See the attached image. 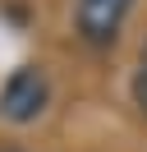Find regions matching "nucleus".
<instances>
[{"label": "nucleus", "instance_id": "nucleus-2", "mask_svg": "<svg viewBox=\"0 0 147 152\" xmlns=\"http://www.w3.org/2000/svg\"><path fill=\"white\" fill-rule=\"evenodd\" d=\"M129 14H133V0H74V37L87 51H110Z\"/></svg>", "mask_w": 147, "mask_h": 152}, {"label": "nucleus", "instance_id": "nucleus-3", "mask_svg": "<svg viewBox=\"0 0 147 152\" xmlns=\"http://www.w3.org/2000/svg\"><path fill=\"white\" fill-rule=\"evenodd\" d=\"M129 97H133L138 115L147 120V65H138V69H133V78H129Z\"/></svg>", "mask_w": 147, "mask_h": 152}, {"label": "nucleus", "instance_id": "nucleus-4", "mask_svg": "<svg viewBox=\"0 0 147 152\" xmlns=\"http://www.w3.org/2000/svg\"><path fill=\"white\" fill-rule=\"evenodd\" d=\"M138 65H147V42H143V56H138Z\"/></svg>", "mask_w": 147, "mask_h": 152}, {"label": "nucleus", "instance_id": "nucleus-5", "mask_svg": "<svg viewBox=\"0 0 147 152\" xmlns=\"http://www.w3.org/2000/svg\"><path fill=\"white\" fill-rule=\"evenodd\" d=\"M0 152H18V148H0Z\"/></svg>", "mask_w": 147, "mask_h": 152}, {"label": "nucleus", "instance_id": "nucleus-1", "mask_svg": "<svg viewBox=\"0 0 147 152\" xmlns=\"http://www.w3.org/2000/svg\"><path fill=\"white\" fill-rule=\"evenodd\" d=\"M51 106V78L41 65H18L0 83V120L5 124H37Z\"/></svg>", "mask_w": 147, "mask_h": 152}]
</instances>
